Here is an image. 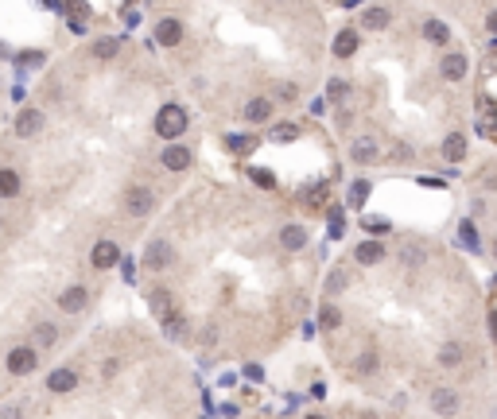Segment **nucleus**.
<instances>
[{
    "label": "nucleus",
    "instance_id": "obj_23",
    "mask_svg": "<svg viewBox=\"0 0 497 419\" xmlns=\"http://www.w3.org/2000/svg\"><path fill=\"white\" fill-rule=\"evenodd\" d=\"M20 194V175L12 167H0V198H16Z\"/></svg>",
    "mask_w": 497,
    "mask_h": 419
},
{
    "label": "nucleus",
    "instance_id": "obj_16",
    "mask_svg": "<svg viewBox=\"0 0 497 419\" xmlns=\"http://www.w3.org/2000/svg\"><path fill=\"white\" fill-rule=\"evenodd\" d=\"M280 245H284L287 252H299L307 245V229L304 226H284L280 229Z\"/></svg>",
    "mask_w": 497,
    "mask_h": 419
},
{
    "label": "nucleus",
    "instance_id": "obj_18",
    "mask_svg": "<svg viewBox=\"0 0 497 419\" xmlns=\"http://www.w3.org/2000/svg\"><path fill=\"white\" fill-rule=\"evenodd\" d=\"M358 43H362V39H358V32H354V27H346V32L334 35V55H338V59H350V55L358 50Z\"/></svg>",
    "mask_w": 497,
    "mask_h": 419
},
{
    "label": "nucleus",
    "instance_id": "obj_4",
    "mask_svg": "<svg viewBox=\"0 0 497 419\" xmlns=\"http://www.w3.org/2000/svg\"><path fill=\"white\" fill-rule=\"evenodd\" d=\"M35 365H39V353H35V345H16V350L8 353V373H12V377H27Z\"/></svg>",
    "mask_w": 497,
    "mask_h": 419
},
{
    "label": "nucleus",
    "instance_id": "obj_26",
    "mask_svg": "<svg viewBox=\"0 0 497 419\" xmlns=\"http://www.w3.org/2000/svg\"><path fill=\"white\" fill-rule=\"evenodd\" d=\"M163 334H168V338H183V315H179V310L171 315V319H163Z\"/></svg>",
    "mask_w": 497,
    "mask_h": 419
},
{
    "label": "nucleus",
    "instance_id": "obj_25",
    "mask_svg": "<svg viewBox=\"0 0 497 419\" xmlns=\"http://www.w3.org/2000/svg\"><path fill=\"white\" fill-rule=\"evenodd\" d=\"M319 327L322 330H338V327H342V310H338L334 303H327V307L319 310Z\"/></svg>",
    "mask_w": 497,
    "mask_h": 419
},
{
    "label": "nucleus",
    "instance_id": "obj_41",
    "mask_svg": "<svg viewBox=\"0 0 497 419\" xmlns=\"http://www.w3.org/2000/svg\"><path fill=\"white\" fill-rule=\"evenodd\" d=\"M486 27H489V32L497 35V8H493V12H489V16H486Z\"/></svg>",
    "mask_w": 497,
    "mask_h": 419
},
{
    "label": "nucleus",
    "instance_id": "obj_19",
    "mask_svg": "<svg viewBox=\"0 0 497 419\" xmlns=\"http://www.w3.org/2000/svg\"><path fill=\"white\" fill-rule=\"evenodd\" d=\"M388 24H393V12L388 8H365L362 12V27H369V32H385Z\"/></svg>",
    "mask_w": 497,
    "mask_h": 419
},
{
    "label": "nucleus",
    "instance_id": "obj_30",
    "mask_svg": "<svg viewBox=\"0 0 497 419\" xmlns=\"http://www.w3.org/2000/svg\"><path fill=\"white\" fill-rule=\"evenodd\" d=\"M400 256H404L408 264H423V249H420V245H404V249H400Z\"/></svg>",
    "mask_w": 497,
    "mask_h": 419
},
{
    "label": "nucleus",
    "instance_id": "obj_1",
    "mask_svg": "<svg viewBox=\"0 0 497 419\" xmlns=\"http://www.w3.org/2000/svg\"><path fill=\"white\" fill-rule=\"evenodd\" d=\"M186 132V109L183 105H163L160 113H156V136H163V140H175V136Z\"/></svg>",
    "mask_w": 497,
    "mask_h": 419
},
{
    "label": "nucleus",
    "instance_id": "obj_13",
    "mask_svg": "<svg viewBox=\"0 0 497 419\" xmlns=\"http://www.w3.org/2000/svg\"><path fill=\"white\" fill-rule=\"evenodd\" d=\"M47 388H51V392H74V388H78V373L74 369H55L51 377H47Z\"/></svg>",
    "mask_w": 497,
    "mask_h": 419
},
{
    "label": "nucleus",
    "instance_id": "obj_34",
    "mask_svg": "<svg viewBox=\"0 0 497 419\" xmlns=\"http://www.w3.org/2000/svg\"><path fill=\"white\" fill-rule=\"evenodd\" d=\"M346 287V272L338 268V272H330V280H327V291H342Z\"/></svg>",
    "mask_w": 497,
    "mask_h": 419
},
{
    "label": "nucleus",
    "instance_id": "obj_27",
    "mask_svg": "<svg viewBox=\"0 0 497 419\" xmlns=\"http://www.w3.org/2000/svg\"><path fill=\"white\" fill-rule=\"evenodd\" d=\"M55 334H59V330H55V327H47V322H39V327H35V345H51V342H55Z\"/></svg>",
    "mask_w": 497,
    "mask_h": 419
},
{
    "label": "nucleus",
    "instance_id": "obj_31",
    "mask_svg": "<svg viewBox=\"0 0 497 419\" xmlns=\"http://www.w3.org/2000/svg\"><path fill=\"white\" fill-rule=\"evenodd\" d=\"M272 140H280V144L295 140V125H276V128H272Z\"/></svg>",
    "mask_w": 497,
    "mask_h": 419
},
{
    "label": "nucleus",
    "instance_id": "obj_33",
    "mask_svg": "<svg viewBox=\"0 0 497 419\" xmlns=\"http://www.w3.org/2000/svg\"><path fill=\"white\" fill-rule=\"evenodd\" d=\"M373 369H377V353H373V350H365V357L358 361V373H373Z\"/></svg>",
    "mask_w": 497,
    "mask_h": 419
},
{
    "label": "nucleus",
    "instance_id": "obj_40",
    "mask_svg": "<svg viewBox=\"0 0 497 419\" xmlns=\"http://www.w3.org/2000/svg\"><path fill=\"white\" fill-rule=\"evenodd\" d=\"M0 419H24V411H20V408H4V411H0Z\"/></svg>",
    "mask_w": 497,
    "mask_h": 419
},
{
    "label": "nucleus",
    "instance_id": "obj_44",
    "mask_svg": "<svg viewBox=\"0 0 497 419\" xmlns=\"http://www.w3.org/2000/svg\"><path fill=\"white\" fill-rule=\"evenodd\" d=\"M493 419H497V411H493Z\"/></svg>",
    "mask_w": 497,
    "mask_h": 419
},
{
    "label": "nucleus",
    "instance_id": "obj_14",
    "mask_svg": "<svg viewBox=\"0 0 497 419\" xmlns=\"http://www.w3.org/2000/svg\"><path fill=\"white\" fill-rule=\"evenodd\" d=\"M350 156H354L358 163H373L377 160V140H373V136H358V140L350 144Z\"/></svg>",
    "mask_w": 497,
    "mask_h": 419
},
{
    "label": "nucleus",
    "instance_id": "obj_2",
    "mask_svg": "<svg viewBox=\"0 0 497 419\" xmlns=\"http://www.w3.org/2000/svg\"><path fill=\"white\" fill-rule=\"evenodd\" d=\"M156 206V191L152 186H128L125 191V214L128 218H148Z\"/></svg>",
    "mask_w": 497,
    "mask_h": 419
},
{
    "label": "nucleus",
    "instance_id": "obj_7",
    "mask_svg": "<svg viewBox=\"0 0 497 419\" xmlns=\"http://www.w3.org/2000/svg\"><path fill=\"white\" fill-rule=\"evenodd\" d=\"M431 411L451 419L458 411V392H455V388H435V392H431Z\"/></svg>",
    "mask_w": 497,
    "mask_h": 419
},
{
    "label": "nucleus",
    "instance_id": "obj_35",
    "mask_svg": "<svg viewBox=\"0 0 497 419\" xmlns=\"http://www.w3.org/2000/svg\"><path fill=\"white\" fill-rule=\"evenodd\" d=\"M463 241L470 245V249H478V237H474V226H470V221H463Z\"/></svg>",
    "mask_w": 497,
    "mask_h": 419
},
{
    "label": "nucleus",
    "instance_id": "obj_21",
    "mask_svg": "<svg viewBox=\"0 0 497 419\" xmlns=\"http://www.w3.org/2000/svg\"><path fill=\"white\" fill-rule=\"evenodd\" d=\"M245 117L253 121V125H261V121L272 117V101L268 97H253L249 105H245Z\"/></svg>",
    "mask_w": 497,
    "mask_h": 419
},
{
    "label": "nucleus",
    "instance_id": "obj_15",
    "mask_svg": "<svg viewBox=\"0 0 497 419\" xmlns=\"http://www.w3.org/2000/svg\"><path fill=\"white\" fill-rule=\"evenodd\" d=\"M443 160L447 163H463L466 160V136H458V132H451L443 140Z\"/></svg>",
    "mask_w": 497,
    "mask_h": 419
},
{
    "label": "nucleus",
    "instance_id": "obj_8",
    "mask_svg": "<svg viewBox=\"0 0 497 419\" xmlns=\"http://www.w3.org/2000/svg\"><path fill=\"white\" fill-rule=\"evenodd\" d=\"M43 125H47V121H43V113H39V109H24V113L16 117V136L32 140V136H39V132H43Z\"/></svg>",
    "mask_w": 497,
    "mask_h": 419
},
{
    "label": "nucleus",
    "instance_id": "obj_11",
    "mask_svg": "<svg viewBox=\"0 0 497 419\" xmlns=\"http://www.w3.org/2000/svg\"><path fill=\"white\" fill-rule=\"evenodd\" d=\"M354 260H358V264H365V268H373V264L385 260V245H381V241H362L354 249Z\"/></svg>",
    "mask_w": 497,
    "mask_h": 419
},
{
    "label": "nucleus",
    "instance_id": "obj_17",
    "mask_svg": "<svg viewBox=\"0 0 497 419\" xmlns=\"http://www.w3.org/2000/svg\"><path fill=\"white\" fill-rule=\"evenodd\" d=\"M466 361V350H463V342H447L443 350H439V365L443 369H458Z\"/></svg>",
    "mask_w": 497,
    "mask_h": 419
},
{
    "label": "nucleus",
    "instance_id": "obj_39",
    "mask_svg": "<svg viewBox=\"0 0 497 419\" xmlns=\"http://www.w3.org/2000/svg\"><path fill=\"white\" fill-rule=\"evenodd\" d=\"M253 179H257V183H261V186H272V183H276V179L268 175V171H253Z\"/></svg>",
    "mask_w": 497,
    "mask_h": 419
},
{
    "label": "nucleus",
    "instance_id": "obj_20",
    "mask_svg": "<svg viewBox=\"0 0 497 419\" xmlns=\"http://www.w3.org/2000/svg\"><path fill=\"white\" fill-rule=\"evenodd\" d=\"M423 39L447 47V43H451V27H447L443 20H428V24H423Z\"/></svg>",
    "mask_w": 497,
    "mask_h": 419
},
{
    "label": "nucleus",
    "instance_id": "obj_3",
    "mask_svg": "<svg viewBox=\"0 0 497 419\" xmlns=\"http://www.w3.org/2000/svg\"><path fill=\"white\" fill-rule=\"evenodd\" d=\"M171 260H175V249H171L163 237L148 241V249H144V268H148V272H163V268H171Z\"/></svg>",
    "mask_w": 497,
    "mask_h": 419
},
{
    "label": "nucleus",
    "instance_id": "obj_32",
    "mask_svg": "<svg viewBox=\"0 0 497 419\" xmlns=\"http://www.w3.org/2000/svg\"><path fill=\"white\" fill-rule=\"evenodd\" d=\"M365 194H369V183H354V186H350V202H354V206H362Z\"/></svg>",
    "mask_w": 497,
    "mask_h": 419
},
{
    "label": "nucleus",
    "instance_id": "obj_24",
    "mask_svg": "<svg viewBox=\"0 0 497 419\" xmlns=\"http://www.w3.org/2000/svg\"><path fill=\"white\" fill-rule=\"evenodd\" d=\"M117 50H121V39H97L93 43V59H102V62H109V59H117Z\"/></svg>",
    "mask_w": 497,
    "mask_h": 419
},
{
    "label": "nucleus",
    "instance_id": "obj_42",
    "mask_svg": "<svg viewBox=\"0 0 497 419\" xmlns=\"http://www.w3.org/2000/svg\"><path fill=\"white\" fill-rule=\"evenodd\" d=\"M307 419H327V415H307Z\"/></svg>",
    "mask_w": 497,
    "mask_h": 419
},
{
    "label": "nucleus",
    "instance_id": "obj_22",
    "mask_svg": "<svg viewBox=\"0 0 497 419\" xmlns=\"http://www.w3.org/2000/svg\"><path fill=\"white\" fill-rule=\"evenodd\" d=\"M152 310H156V319H171V315H175V307H171V295L163 291V287H156L152 291Z\"/></svg>",
    "mask_w": 497,
    "mask_h": 419
},
{
    "label": "nucleus",
    "instance_id": "obj_28",
    "mask_svg": "<svg viewBox=\"0 0 497 419\" xmlns=\"http://www.w3.org/2000/svg\"><path fill=\"white\" fill-rule=\"evenodd\" d=\"M226 144H229V151H253V144H257V140H253V136H237V132H233Z\"/></svg>",
    "mask_w": 497,
    "mask_h": 419
},
{
    "label": "nucleus",
    "instance_id": "obj_43",
    "mask_svg": "<svg viewBox=\"0 0 497 419\" xmlns=\"http://www.w3.org/2000/svg\"><path fill=\"white\" fill-rule=\"evenodd\" d=\"M493 256H497V245H493Z\"/></svg>",
    "mask_w": 497,
    "mask_h": 419
},
{
    "label": "nucleus",
    "instance_id": "obj_37",
    "mask_svg": "<svg viewBox=\"0 0 497 419\" xmlns=\"http://www.w3.org/2000/svg\"><path fill=\"white\" fill-rule=\"evenodd\" d=\"M330 97H346V93H350V85H346V82H330Z\"/></svg>",
    "mask_w": 497,
    "mask_h": 419
},
{
    "label": "nucleus",
    "instance_id": "obj_36",
    "mask_svg": "<svg viewBox=\"0 0 497 419\" xmlns=\"http://www.w3.org/2000/svg\"><path fill=\"white\" fill-rule=\"evenodd\" d=\"M295 93H299V90H295L292 82H284V85H280V90H276V97H280V101H292Z\"/></svg>",
    "mask_w": 497,
    "mask_h": 419
},
{
    "label": "nucleus",
    "instance_id": "obj_9",
    "mask_svg": "<svg viewBox=\"0 0 497 419\" xmlns=\"http://www.w3.org/2000/svg\"><path fill=\"white\" fill-rule=\"evenodd\" d=\"M156 43L160 47H179L183 43V24L179 20H160L156 24Z\"/></svg>",
    "mask_w": 497,
    "mask_h": 419
},
{
    "label": "nucleus",
    "instance_id": "obj_10",
    "mask_svg": "<svg viewBox=\"0 0 497 419\" xmlns=\"http://www.w3.org/2000/svg\"><path fill=\"white\" fill-rule=\"evenodd\" d=\"M160 163L168 171H186V167H191V151H186L183 144H171V148H163Z\"/></svg>",
    "mask_w": 497,
    "mask_h": 419
},
{
    "label": "nucleus",
    "instance_id": "obj_6",
    "mask_svg": "<svg viewBox=\"0 0 497 419\" xmlns=\"http://www.w3.org/2000/svg\"><path fill=\"white\" fill-rule=\"evenodd\" d=\"M439 74H443L447 82H463V78H466V55H463V50H451V55H443V62H439Z\"/></svg>",
    "mask_w": 497,
    "mask_h": 419
},
{
    "label": "nucleus",
    "instance_id": "obj_38",
    "mask_svg": "<svg viewBox=\"0 0 497 419\" xmlns=\"http://www.w3.org/2000/svg\"><path fill=\"white\" fill-rule=\"evenodd\" d=\"M67 8L74 12V16H86V12H90V8H86V0H67Z\"/></svg>",
    "mask_w": 497,
    "mask_h": 419
},
{
    "label": "nucleus",
    "instance_id": "obj_12",
    "mask_svg": "<svg viewBox=\"0 0 497 419\" xmlns=\"http://www.w3.org/2000/svg\"><path fill=\"white\" fill-rule=\"evenodd\" d=\"M90 260H93V268H113V264L121 260V249L113 241H97V245H93V256Z\"/></svg>",
    "mask_w": 497,
    "mask_h": 419
},
{
    "label": "nucleus",
    "instance_id": "obj_29",
    "mask_svg": "<svg viewBox=\"0 0 497 419\" xmlns=\"http://www.w3.org/2000/svg\"><path fill=\"white\" fill-rule=\"evenodd\" d=\"M365 229H369L373 237H385V233H388V229H393V226H388L385 218H365Z\"/></svg>",
    "mask_w": 497,
    "mask_h": 419
},
{
    "label": "nucleus",
    "instance_id": "obj_5",
    "mask_svg": "<svg viewBox=\"0 0 497 419\" xmlns=\"http://www.w3.org/2000/svg\"><path fill=\"white\" fill-rule=\"evenodd\" d=\"M86 303H90V291H86L82 284L67 287V291L59 295V310H62V315H78V310H86Z\"/></svg>",
    "mask_w": 497,
    "mask_h": 419
}]
</instances>
